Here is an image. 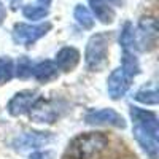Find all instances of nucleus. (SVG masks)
I'll use <instances>...</instances> for the list:
<instances>
[{
    "mask_svg": "<svg viewBox=\"0 0 159 159\" xmlns=\"http://www.w3.org/2000/svg\"><path fill=\"white\" fill-rule=\"evenodd\" d=\"M130 118L134 121L132 134L142 150L150 156V159H157L159 154V127L157 116L150 110H143L139 107H130Z\"/></svg>",
    "mask_w": 159,
    "mask_h": 159,
    "instance_id": "1",
    "label": "nucleus"
},
{
    "mask_svg": "<svg viewBox=\"0 0 159 159\" xmlns=\"http://www.w3.org/2000/svg\"><path fill=\"white\" fill-rule=\"evenodd\" d=\"M108 147V139L102 132H88L75 137L67 148L70 159H96Z\"/></svg>",
    "mask_w": 159,
    "mask_h": 159,
    "instance_id": "2",
    "label": "nucleus"
},
{
    "mask_svg": "<svg viewBox=\"0 0 159 159\" xmlns=\"http://www.w3.org/2000/svg\"><path fill=\"white\" fill-rule=\"evenodd\" d=\"M111 43V34H94L84 49V62L91 72H102L108 65V49Z\"/></svg>",
    "mask_w": 159,
    "mask_h": 159,
    "instance_id": "3",
    "label": "nucleus"
},
{
    "mask_svg": "<svg viewBox=\"0 0 159 159\" xmlns=\"http://www.w3.org/2000/svg\"><path fill=\"white\" fill-rule=\"evenodd\" d=\"M65 108H67V105H65L62 100L35 97V100L32 102L27 113H29V118L32 119L34 123L52 124L64 115Z\"/></svg>",
    "mask_w": 159,
    "mask_h": 159,
    "instance_id": "4",
    "label": "nucleus"
},
{
    "mask_svg": "<svg viewBox=\"0 0 159 159\" xmlns=\"http://www.w3.org/2000/svg\"><path fill=\"white\" fill-rule=\"evenodd\" d=\"M52 29L51 22H42V24H24L18 22L13 27V42L16 45L32 46L35 42H38L42 37H45Z\"/></svg>",
    "mask_w": 159,
    "mask_h": 159,
    "instance_id": "5",
    "label": "nucleus"
},
{
    "mask_svg": "<svg viewBox=\"0 0 159 159\" xmlns=\"http://www.w3.org/2000/svg\"><path fill=\"white\" fill-rule=\"evenodd\" d=\"M157 38V22L154 18H142L135 27L134 49L140 52H148L154 49Z\"/></svg>",
    "mask_w": 159,
    "mask_h": 159,
    "instance_id": "6",
    "label": "nucleus"
},
{
    "mask_svg": "<svg viewBox=\"0 0 159 159\" xmlns=\"http://www.w3.org/2000/svg\"><path fill=\"white\" fill-rule=\"evenodd\" d=\"M84 121L89 126H111L116 129H126V119L113 108L89 110L84 115Z\"/></svg>",
    "mask_w": 159,
    "mask_h": 159,
    "instance_id": "7",
    "label": "nucleus"
},
{
    "mask_svg": "<svg viewBox=\"0 0 159 159\" xmlns=\"http://www.w3.org/2000/svg\"><path fill=\"white\" fill-rule=\"evenodd\" d=\"M52 140L51 132H38V130H29L19 134L11 142V147L16 151H27V150H37L48 145Z\"/></svg>",
    "mask_w": 159,
    "mask_h": 159,
    "instance_id": "8",
    "label": "nucleus"
},
{
    "mask_svg": "<svg viewBox=\"0 0 159 159\" xmlns=\"http://www.w3.org/2000/svg\"><path fill=\"white\" fill-rule=\"evenodd\" d=\"M130 81L132 80L123 72V69L119 67L116 70H113L107 80V91H108V96L113 100H118L126 96L127 89L130 88Z\"/></svg>",
    "mask_w": 159,
    "mask_h": 159,
    "instance_id": "9",
    "label": "nucleus"
},
{
    "mask_svg": "<svg viewBox=\"0 0 159 159\" xmlns=\"http://www.w3.org/2000/svg\"><path fill=\"white\" fill-rule=\"evenodd\" d=\"M35 97H37V92L30 91V89L16 92L7 105V111L11 116H21L24 113H27V110L30 108V105L35 100Z\"/></svg>",
    "mask_w": 159,
    "mask_h": 159,
    "instance_id": "10",
    "label": "nucleus"
},
{
    "mask_svg": "<svg viewBox=\"0 0 159 159\" xmlns=\"http://www.w3.org/2000/svg\"><path fill=\"white\" fill-rule=\"evenodd\" d=\"M80 51L73 46H64L62 49H59L56 52V59L54 64L56 67L62 72H72L76 69V65L80 64Z\"/></svg>",
    "mask_w": 159,
    "mask_h": 159,
    "instance_id": "11",
    "label": "nucleus"
},
{
    "mask_svg": "<svg viewBox=\"0 0 159 159\" xmlns=\"http://www.w3.org/2000/svg\"><path fill=\"white\" fill-rule=\"evenodd\" d=\"M32 76L37 83L46 84L49 81H54L59 76V69L56 67L54 61H42L32 69Z\"/></svg>",
    "mask_w": 159,
    "mask_h": 159,
    "instance_id": "12",
    "label": "nucleus"
},
{
    "mask_svg": "<svg viewBox=\"0 0 159 159\" xmlns=\"http://www.w3.org/2000/svg\"><path fill=\"white\" fill-rule=\"evenodd\" d=\"M89 7L94 13V16L102 22V24H111L116 18L113 8L107 0H89Z\"/></svg>",
    "mask_w": 159,
    "mask_h": 159,
    "instance_id": "13",
    "label": "nucleus"
},
{
    "mask_svg": "<svg viewBox=\"0 0 159 159\" xmlns=\"http://www.w3.org/2000/svg\"><path fill=\"white\" fill-rule=\"evenodd\" d=\"M121 69H123V72H124L130 80L140 73V64H139V59H137L135 54H134V51L123 49V56H121Z\"/></svg>",
    "mask_w": 159,
    "mask_h": 159,
    "instance_id": "14",
    "label": "nucleus"
},
{
    "mask_svg": "<svg viewBox=\"0 0 159 159\" xmlns=\"http://www.w3.org/2000/svg\"><path fill=\"white\" fill-rule=\"evenodd\" d=\"M134 35H135L134 24L130 21L124 22V25L121 27V32H119V46L123 49L134 51Z\"/></svg>",
    "mask_w": 159,
    "mask_h": 159,
    "instance_id": "15",
    "label": "nucleus"
},
{
    "mask_svg": "<svg viewBox=\"0 0 159 159\" xmlns=\"http://www.w3.org/2000/svg\"><path fill=\"white\" fill-rule=\"evenodd\" d=\"M73 18L75 21L81 25L83 29L86 30H91L94 27V16L91 15V11L84 7V5H76L75 10H73Z\"/></svg>",
    "mask_w": 159,
    "mask_h": 159,
    "instance_id": "16",
    "label": "nucleus"
},
{
    "mask_svg": "<svg viewBox=\"0 0 159 159\" xmlns=\"http://www.w3.org/2000/svg\"><path fill=\"white\" fill-rule=\"evenodd\" d=\"M49 15V10L46 7H38V5H25L22 8V16L30 21H42Z\"/></svg>",
    "mask_w": 159,
    "mask_h": 159,
    "instance_id": "17",
    "label": "nucleus"
},
{
    "mask_svg": "<svg viewBox=\"0 0 159 159\" xmlns=\"http://www.w3.org/2000/svg\"><path fill=\"white\" fill-rule=\"evenodd\" d=\"M134 99L140 103H145V105H157V102H159L157 89L156 88H143V89L135 92Z\"/></svg>",
    "mask_w": 159,
    "mask_h": 159,
    "instance_id": "18",
    "label": "nucleus"
},
{
    "mask_svg": "<svg viewBox=\"0 0 159 159\" xmlns=\"http://www.w3.org/2000/svg\"><path fill=\"white\" fill-rule=\"evenodd\" d=\"M32 69H34V64L27 56H21L16 62V69H15V75L19 80H27L32 76Z\"/></svg>",
    "mask_w": 159,
    "mask_h": 159,
    "instance_id": "19",
    "label": "nucleus"
},
{
    "mask_svg": "<svg viewBox=\"0 0 159 159\" xmlns=\"http://www.w3.org/2000/svg\"><path fill=\"white\" fill-rule=\"evenodd\" d=\"M13 75H15V65L13 61L7 56H0V84H5L11 81Z\"/></svg>",
    "mask_w": 159,
    "mask_h": 159,
    "instance_id": "20",
    "label": "nucleus"
},
{
    "mask_svg": "<svg viewBox=\"0 0 159 159\" xmlns=\"http://www.w3.org/2000/svg\"><path fill=\"white\" fill-rule=\"evenodd\" d=\"M29 159H54V153L49 151V150H45V151H35L30 154Z\"/></svg>",
    "mask_w": 159,
    "mask_h": 159,
    "instance_id": "21",
    "label": "nucleus"
},
{
    "mask_svg": "<svg viewBox=\"0 0 159 159\" xmlns=\"http://www.w3.org/2000/svg\"><path fill=\"white\" fill-rule=\"evenodd\" d=\"M5 18H7V8H5V5L2 2H0V25L3 24Z\"/></svg>",
    "mask_w": 159,
    "mask_h": 159,
    "instance_id": "22",
    "label": "nucleus"
},
{
    "mask_svg": "<svg viewBox=\"0 0 159 159\" xmlns=\"http://www.w3.org/2000/svg\"><path fill=\"white\" fill-rule=\"evenodd\" d=\"M107 2L110 5H115V7H119V8H123L126 5V0H107Z\"/></svg>",
    "mask_w": 159,
    "mask_h": 159,
    "instance_id": "23",
    "label": "nucleus"
},
{
    "mask_svg": "<svg viewBox=\"0 0 159 159\" xmlns=\"http://www.w3.org/2000/svg\"><path fill=\"white\" fill-rule=\"evenodd\" d=\"M21 2H22V0H10V5H11L13 10H18V7L21 5Z\"/></svg>",
    "mask_w": 159,
    "mask_h": 159,
    "instance_id": "24",
    "label": "nucleus"
},
{
    "mask_svg": "<svg viewBox=\"0 0 159 159\" xmlns=\"http://www.w3.org/2000/svg\"><path fill=\"white\" fill-rule=\"evenodd\" d=\"M40 3H42L43 7H49V3H51V0H38Z\"/></svg>",
    "mask_w": 159,
    "mask_h": 159,
    "instance_id": "25",
    "label": "nucleus"
}]
</instances>
